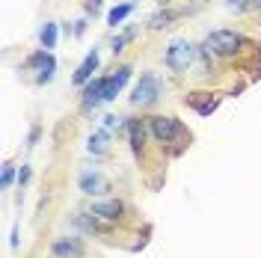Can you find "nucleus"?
<instances>
[{
  "instance_id": "obj_14",
  "label": "nucleus",
  "mask_w": 261,
  "mask_h": 258,
  "mask_svg": "<svg viewBox=\"0 0 261 258\" xmlns=\"http://www.w3.org/2000/svg\"><path fill=\"white\" fill-rule=\"evenodd\" d=\"M228 6L234 12H255V9H261V0H228Z\"/></svg>"
},
{
  "instance_id": "obj_12",
  "label": "nucleus",
  "mask_w": 261,
  "mask_h": 258,
  "mask_svg": "<svg viewBox=\"0 0 261 258\" xmlns=\"http://www.w3.org/2000/svg\"><path fill=\"white\" fill-rule=\"evenodd\" d=\"M130 12H134V3H122V6H116V9H110V15H107V21H110L113 27H119V24H122V21H125V18L130 15Z\"/></svg>"
},
{
  "instance_id": "obj_7",
  "label": "nucleus",
  "mask_w": 261,
  "mask_h": 258,
  "mask_svg": "<svg viewBox=\"0 0 261 258\" xmlns=\"http://www.w3.org/2000/svg\"><path fill=\"white\" fill-rule=\"evenodd\" d=\"M33 65L39 68V81H42V83L54 78V68H57V63H54V57H50L48 50H42V54H36V57H33Z\"/></svg>"
},
{
  "instance_id": "obj_1",
  "label": "nucleus",
  "mask_w": 261,
  "mask_h": 258,
  "mask_svg": "<svg viewBox=\"0 0 261 258\" xmlns=\"http://www.w3.org/2000/svg\"><path fill=\"white\" fill-rule=\"evenodd\" d=\"M241 48V36L231 30H217L205 39V54H214V57H228Z\"/></svg>"
},
{
  "instance_id": "obj_8",
  "label": "nucleus",
  "mask_w": 261,
  "mask_h": 258,
  "mask_svg": "<svg viewBox=\"0 0 261 258\" xmlns=\"http://www.w3.org/2000/svg\"><path fill=\"white\" fill-rule=\"evenodd\" d=\"M95 68H98V54L92 50V54H86V60L81 63V68L74 71V83H77V86L86 83L89 78H92V71H95Z\"/></svg>"
},
{
  "instance_id": "obj_19",
  "label": "nucleus",
  "mask_w": 261,
  "mask_h": 258,
  "mask_svg": "<svg viewBox=\"0 0 261 258\" xmlns=\"http://www.w3.org/2000/svg\"><path fill=\"white\" fill-rule=\"evenodd\" d=\"M0 184H3V187L12 184V166H3V178H0Z\"/></svg>"
},
{
  "instance_id": "obj_4",
  "label": "nucleus",
  "mask_w": 261,
  "mask_h": 258,
  "mask_svg": "<svg viewBox=\"0 0 261 258\" xmlns=\"http://www.w3.org/2000/svg\"><path fill=\"white\" fill-rule=\"evenodd\" d=\"M151 134L161 143H172V140L184 137V125H181L178 119H172V116H154L151 119Z\"/></svg>"
},
{
  "instance_id": "obj_9",
  "label": "nucleus",
  "mask_w": 261,
  "mask_h": 258,
  "mask_svg": "<svg viewBox=\"0 0 261 258\" xmlns=\"http://www.w3.org/2000/svg\"><path fill=\"white\" fill-rule=\"evenodd\" d=\"M104 101V81H92L83 92V107H95Z\"/></svg>"
},
{
  "instance_id": "obj_16",
  "label": "nucleus",
  "mask_w": 261,
  "mask_h": 258,
  "mask_svg": "<svg viewBox=\"0 0 261 258\" xmlns=\"http://www.w3.org/2000/svg\"><path fill=\"white\" fill-rule=\"evenodd\" d=\"M134 36H137V30H125L122 36H116V39H113V54H119V50L125 48V45H128Z\"/></svg>"
},
{
  "instance_id": "obj_15",
  "label": "nucleus",
  "mask_w": 261,
  "mask_h": 258,
  "mask_svg": "<svg viewBox=\"0 0 261 258\" xmlns=\"http://www.w3.org/2000/svg\"><path fill=\"white\" fill-rule=\"evenodd\" d=\"M57 45V24H45V30H42V48L48 50V48H54Z\"/></svg>"
},
{
  "instance_id": "obj_2",
  "label": "nucleus",
  "mask_w": 261,
  "mask_h": 258,
  "mask_svg": "<svg viewBox=\"0 0 261 258\" xmlns=\"http://www.w3.org/2000/svg\"><path fill=\"white\" fill-rule=\"evenodd\" d=\"M158 95H161V83H158V78H154V74H143L140 83L134 86L130 104H134V107H148V104L158 101Z\"/></svg>"
},
{
  "instance_id": "obj_11",
  "label": "nucleus",
  "mask_w": 261,
  "mask_h": 258,
  "mask_svg": "<svg viewBox=\"0 0 261 258\" xmlns=\"http://www.w3.org/2000/svg\"><path fill=\"white\" fill-rule=\"evenodd\" d=\"M92 214L95 217H104V220H116L122 214V205L119 202H98V205H92Z\"/></svg>"
},
{
  "instance_id": "obj_5",
  "label": "nucleus",
  "mask_w": 261,
  "mask_h": 258,
  "mask_svg": "<svg viewBox=\"0 0 261 258\" xmlns=\"http://www.w3.org/2000/svg\"><path fill=\"white\" fill-rule=\"evenodd\" d=\"M77 187H81L83 193H89V196H101V193H107V190H110V181L101 175V172L86 169V172L77 178Z\"/></svg>"
},
{
  "instance_id": "obj_18",
  "label": "nucleus",
  "mask_w": 261,
  "mask_h": 258,
  "mask_svg": "<svg viewBox=\"0 0 261 258\" xmlns=\"http://www.w3.org/2000/svg\"><path fill=\"white\" fill-rule=\"evenodd\" d=\"M122 128V116H104V131H119Z\"/></svg>"
},
{
  "instance_id": "obj_3",
  "label": "nucleus",
  "mask_w": 261,
  "mask_h": 258,
  "mask_svg": "<svg viewBox=\"0 0 261 258\" xmlns=\"http://www.w3.org/2000/svg\"><path fill=\"white\" fill-rule=\"evenodd\" d=\"M190 63H193V45H190V42L178 39V42H172V45L166 48V65H169L172 71H187Z\"/></svg>"
},
{
  "instance_id": "obj_10",
  "label": "nucleus",
  "mask_w": 261,
  "mask_h": 258,
  "mask_svg": "<svg viewBox=\"0 0 261 258\" xmlns=\"http://www.w3.org/2000/svg\"><path fill=\"white\" fill-rule=\"evenodd\" d=\"M54 255L57 258H77L81 255V243L77 241H57L54 243Z\"/></svg>"
},
{
  "instance_id": "obj_6",
  "label": "nucleus",
  "mask_w": 261,
  "mask_h": 258,
  "mask_svg": "<svg viewBox=\"0 0 261 258\" xmlns=\"http://www.w3.org/2000/svg\"><path fill=\"white\" fill-rule=\"evenodd\" d=\"M128 78H130V68H128V65L116 68V74L104 78V101H113V98L122 92V86L128 83Z\"/></svg>"
},
{
  "instance_id": "obj_17",
  "label": "nucleus",
  "mask_w": 261,
  "mask_h": 258,
  "mask_svg": "<svg viewBox=\"0 0 261 258\" xmlns=\"http://www.w3.org/2000/svg\"><path fill=\"white\" fill-rule=\"evenodd\" d=\"M130 143H134V148L140 151V145H143V128H140L137 122H130Z\"/></svg>"
},
{
  "instance_id": "obj_13",
  "label": "nucleus",
  "mask_w": 261,
  "mask_h": 258,
  "mask_svg": "<svg viewBox=\"0 0 261 258\" xmlns=\"http://www.w3.org/2000/svg\"><path fill=\"white\" fill-rule=\"evenodd\" d=\"M107 140H110V134H107V131H98V134H92V137H89V151H95V154L107 151Z\"/></svg>"
}]
</instances>
